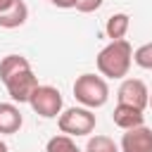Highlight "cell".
<instances>
[{
    "mask_svg": "<svg viewBox=\"0 0 152 152\" xmlns=\"http://www.w3.org/2000/svg\"><path fill=\"white\" fill-rule=\"evenodd\" d=\"M0 81L12 97V102H28L33 90L40 86L38 76L31 69V62L24 55H5L0 59Z\"/></svg>",
    "mask_w": 152,
    "mask_h": 152,
    "instance_id": "1",
    "label": "cell"
},
{
    "mask_svg": "<svg viewBox=\"0 0 152 152\" xmlns=\"http://www.w3.org/2000/svg\"><path fill=\"white\" fill-rule=\"evenodd\" d=\"M95 64H97V71L100 76L104 78H126L128 71H131V64H133V48L131 43L124 38V40H109L95 57Z\"/></svg>",
    "mask_w": 152,
    "mask_h": 152,
    "instance_id": "2",
    "label": "cell"
},
{
    "mask_svg": "<svg viewBox=\"0 0 152 152\" xmlns=\"http://www.w3.org/2000/svg\"><path fill=\"white\" fill-rule=\"evenodd\" d=\"M74 97L81 102V107L97 109V107L107 104V100H109V86H107L104 76L81 74L74 81Z\"/></svg>",
    "mask_w": 152,
    "mask_h": 152,
    "instance_id": "3",
    "label": "cell"
},
{
    "mask_svg": "<svg viewBox=\"0 0 152 152\" xmlns=\"http://www.w3.org/2000/svg\"><path fill=\"white\" fill-rule=\"evenodd\" d=\"M95 124H97V119H95L93 109H88V107H69L57 116L59 131L69 138L90 135L95 131Z\"/></svg>",
    "mask_w": 152,
    "mask_h": 152,
    "instance_id": "4",
    "label": "cell"
},
{
    "mask_svg": "<svg viewBox=\"0 0 152 152\" xmlns=\"http://www.w3.org/2000/svg\"><path fill=\"white\" fill-rule=\"evenodd\" d=\"M28 104H31V109H33L38 116H43V119H55V116L62 114L64 100H62V93H59L55 86H38V88L33 90V95L28 97Z\"/></svg>",
    "mask_w": 152,
    "mask_h": 152,
    "instance_id": "5",
    "label": "cell"
},
{
    "mask_svg": "<svg viewBox=\"0 0 152 152\" xmlns=\"http://www.w3.org/2000/svg\"><path fill=\"white\" fill-rule=\"evenodd\" d=\"M116 100H119V104H128V107L145 112V107L150 104V90H147L145 81H140V78H124L116 90Z\"/></svg>",
    "mask_w": 152,
    "mask_h": 152,
    "instance_id": "6",
    "label": "cell"
},
{
    "mask_svg": "<svg viewBox=\"0 0 152 152\" xmlns=\"http://www.w3.org/2000/svg\"><path fill=\"white\" fill-rule=\"evenodd\" d=\"M121 152H152V128L138 126V128L124 131Z\"/></svg>",
    "mask_w": 152,
    "mask_h": 152,
    "instance_id": "7",
    "label": "cell"
},
{
    "mask_svg": "<svg viewBox=\"0 0 152 152\" xmlns=\"http://www.w3.org/2000/svg\"><path fill=\"white\" fill-rule=\"evenodd\" d=\"M112 119H114V124H116L121 131H131V128L145 126V114H142V109H135V107H128V104H116Z\"/></svg>",
    "mask_w": 152,
    "mask_h": 152,
    "instance_id": "8",
    "label": "cell"
},
{
    "mask_svg": "<svg viewBox=\"0 0 152 152\" xmlns=\"http://www.w3.org/2000/svg\"><path fill=\"white\" fill-rule=\"evenodd\" d=\"M24 116L19 112V107L14 102H0V133L2 135H12L21 128Z\"/></svg>",
    "mask_w": 152,
    "mask_h": 152,
    "instance_id": "9",
    "label": "cell"
},
{
    "mask_svg": "<svg viewBox=\"0 0 152 152\" xmlns=\"http://www.w3.org/2000/svg\"><path fill=\"white\" fill-rule=\"evenodd\" d=\"M28 19V7L24 0H14L7 10L0 12V28H19Z\"/></svg>",
    "mask_w": 152,
    "mask_h": 152,
    "instance_id": "10",
    "label": "cell"
},
{
    "mask_svg": "<svg viewBox=\"0 0 152 152\" xmlns=\"http://www.w3.org/2000/svg\"><path fill=\"white\" fill-rule=\"evenodd\" d=\"M128 28H131V17L126 12L112 14L107 19V24H104V33H107L109 40H124V36L128 33Z\"/></svg>",
    "mask_w": 152,
    "mask_h": 152,
    "instance_id": "11",
    "label": "cell"
},
{
    "mask_svg": "<svg viewBox=\"0 0 152 152\" xmlns=\"http://www.w3.org/2000/svg\"><path fill=\"white\" fill-rule=\"evenodd\" d=\"M45 152H83V150L74 142V138H69V135L62 133V135H55V138L48 140Z\"/></svg>",
    "mask_w": 152,
    "mask_h": 152,
    "instance_id": "12",
    "label": "cell"
},
{
    "mask_svg": "<svg viewBox=\"0 0 152 152\" xmlns=\"http://www.w3.org/2000/svg\"><path fill=\"white\" fill-rule=\"evenodd\" d=\"M83 152H119V145L109 135H93V138H88Z\"/></svg>",
    "mask_w": 152,
    "mask_h": 152,
    "instance_id": "13",
    "label": "cell"
},
{
    "mask_svg": "<svg viewBox=\"0 0 152 152\" xmlns=\"http://www.w3.org/2000/svg\"><path fill=\"white\" fill-rule=\"evenodd\" d=\"M133 62L140 69H152V43H142L133 50Z\"/></svg>",
    "mask_w": 152,
    "mask_h": 152,
    "instance_id": "14",
    "label": "cell"
},
{
    "mask_svg": "<svg viewBox=\"0 0 152 152\" xmlns=\"http://www.w3.org/2000/svg\"><path fill=\"white\" fill-rule=\"evenodd\" d=\"M102 2H104V0H78V2H76V10H78L81 14H90V12L100 10Z\"/></svg>",
    "mask_w": 152,
    "mask_h": 152,
    "instance_id": "15",
    "label": "cell"
},
{
    "mask_svg": "<svg viewBox=\"0 0 152 152\" xmlns=\"http://www.w3.org/2000/svg\"><path fill=\"white\" fill-rule=\"evenodd\" d=\"M55 7H59V10H71V7H76V2L78 0H50Z\"/></svg>",
    "mask_w": 152,
    "mask_h": 152,
    "instance_id": "16",
    "label": "cell"
},
{
    "mask_svg": "<svg viewBox=\"0 0 152 152\" xmlns=\"http://www.w3.org/2000/svg\"><path fill=\"white\" fill-rule=\"evenodd\" d=\"M12 2H14V0H0V12H2V10H7Z\"/></svg>",
    "mask_w": 152,
    "mask_h": 152,
    "instance_id": "17",
    "label": "cell"
},
{
    "mask_svg": "<svg viewBox=\"0 0 152 152\" xmlns=\"http://www.w3.org/2000/svg\"><path fill=\"white\" fill-rule=\"evenodd\" d=\"M0 152H7V145H5L2 140H0Z\"/></svg>",
    "mask_w": 152,
    "mask_h": 152,
    "instance_id": "18",
    "label": "cell"
},
{
    "mask_svg": "<svg viewBox=\"0 0 152 152\" xmlns=\"http://www.w3.org/2000/svg\"><path fill=\"white\" fill-rule=\"evenodd\" d=\"M147 107H152V93H150V104H147Z\"/></svg>",
    "mask_w": 152,
    "mask_h": 152,
    "instance_id": "19",
    "label": "cell"
},
{
    "mask_svg": "<svg viewBox=\"0 0 152 152\" xmlns=\"http://www.w3.org/2000/svg\"><path fill=\"white\" fill-rule=\"evenodd\" d=\"M48 2H50V0H48Z\"/></svg>",
    "mask_w": 152,
    "mask_h": 152,
    "instance_id": "20",
    "label": "cell"
}]
</instances>
